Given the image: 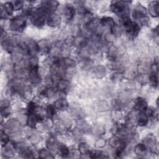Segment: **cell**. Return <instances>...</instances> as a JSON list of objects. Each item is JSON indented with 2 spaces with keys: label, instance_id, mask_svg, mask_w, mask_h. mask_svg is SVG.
<instances>
[{
  "label": "cell",
  "instance_id": "obj_1",
  "mask_svg": "<svg viewBox=\"0 0 159 159\" xmlns=\"http://www.w3.org/2000/svg\"><path fill=\"white\" fill-rule=\"evenodd\" d=\"M132 16L135 22L139 25V24L145 25H147L149 21V18L147 16V12L145 7L142 6H138L132 12Z\"/></svg>",
  "mask_w": 159,
  "mask_h": 159
},
{
  "label": "cell",
  "instance_id": "obj_2",
  "mask_svg": "<svg viewBox=\"0 0 159 159\" xmlns=\"http://www.w3.org/2000/svg\"><path fill=\"white\" fill-rule=\"evenodd\" d=\"M26 25V20L25 16L19 15L13 17L9 23L10 28L15 31H22Z\"/></svg>",
  "mask_w": 159,
  "mask_h": 159
},
{
  "label": "cell",
  "instance_id": "obj_3",
  "mask_svg": "<svg viewBox=\"0 0 159 159\" xmlns=\"http://www.w3.org/2000/svg\"><path fill=\"white\" fill-rule=\"evenodd\" d=\"M127 3L126 1H112L110 9L112 12L116 14H119L122 16L125 15V11L127 9Z\"/></svg>",
  "mask_w": 159,
  "mask_h": 159
},
{
  "label": "cell",
  "instance_id": "obj_4",
  "mask_svg": "<svg viewBox=\"0 0 159 159\" xmlns=\"http://www.w3.org/2000/svg\"><path fill=\"white\" fill-rule=\"evenodd\" d=\"M41 74L39 71V66L34 67L29 70L28 78L32 84H38L41 80Z\"/></svg>",
  "mask_w": 159,
  "mask_h": 159
},
{
  "label": "cell",
  "instance_id": "obj_5",
  "mask_svg": "<svg viewBox=\"0 0 159 159\" xmlns=\"http://www.w3.org/2000/svg\"><path fill=\"white\" fill-rule=\"evenodd\" d=\"M41 7L45 11L48 15L49 14L53 13L57 9L59 3L57 1H43L41 2Z\"/></svg>",
  "mask_w": 159,
  "mask_h": 159
},
{
  "label": "cell",
  "instance_id": "obj_6",
  "mask_svg": "<svg viewBox=\"0 0 159 159\" xmlns=\"http://www.w3.org/2000/svg\"><path fill=\"white\" fill-rule=\"evenodd\" d=\"M25 42L27 48V54L31 57H35V55L39 52L37 43L32 40H29Z\"/></svg>",
  "mask_w": 159,
  "mask_h": 159
},
{
  "label": "cell",
  "instance_id": "obj_7",
  "mask_svg": "<svg viewBox=\"0 0 159 159\" xmlns=\"http://www.w3.org/2000/svg\"><path fill=\"white\" fill-rule=\"evenodd\" d=\"M60 17L55 13L49 14L47 17V24L50 27L58 26L60 24Z\"/></svg>",
  "mask_w": 159,
  "mask_h": 159
},
{
  "label": "cell",
  "instance_id": "obj_8",
  "mask_svg": "<svg viewBox=\"0 0 159 159\" xmlns=\"http://www.w3.org/2000/svg\"><path fill=\"white\" fill-rule=\"evenodd\" d=\"M147 107V102L145 101V99L141 97H139L137 98L134 106V108L135 109V110L139 111L140 112H144Z\"/></svg>",
  "mask_w": 159,
  "mask_h": 159
},
{
  "label": "cell",
  "instance_id": "obj_9",
  "mask_svg": "<svg viewBox=\"0 0 159 159\" xmlns=\"http://www.w3.org/2000/svg\"><path fill=\"white\" fill-rule=\"evenodd\" d=\"M57 89L62 93H65L70 88V83L68 80L61 78L57 83Z\"/></svg>",
  "mask_w": 159,
  "mask_h": 159
},
{
  "label": "cell",
  "instance_id": "obj_10",
  "mask_svg": "<svg viewBox=\"0 0 159 159\" xmlns=\"http://www.w3.org/2000/svg\"><path fill=\"white\" fill-rule=\"evenodd\" d=\"M148 11L150 14L154 17H158L159 14V3L155 1H152L148 5Z\"/></svg>",
  "mask_w": 159,
  "mask_h": 159
},
{
  "label": "cell",
  "instance_id": "obj_11",
  "mask_svg": "<svg viewBox=\"0 0 159 159\" xmlns=\"http://www.w3.org/2000/svg\"><path fill=\"white\" fill-rule=\"evenodd\" d=\"M53 106L56 109L60 111H65L68 107V103L65 98H59L54 102Z\"/></svg>",
  "mask_w": 159,
  "mask_h": 159
},
{
  "label": "cell",
  "instance_id": "obj_12",
  "mask_svg": "<svg viewBox=\"0 0 159 159\" xmlns=\"http://www.w3.org/2000/svg\"><path fill=\"white\" fill-rule=\"evenodd\" d=\"M60 64L62 66L63 69L65 68H71L75 66V61L70 58H65L63 59L60 60Z\"/></svg>",
  "mask_w": 159,
  "mask_h": 159
},
{
  "label": "cell",
  "instance_id": "obj_13",
  "mask_svg": "<svg viewBox=\"0 0 159 159\" xmlns=\"http://www.w3.org/2000/svg\"><path fill=\"white\" fill-rule=\"evenodd\" d=\"M149 118L144 112H140L137 117V121L138 125L143 127L146 125L148 122Z\"/></svg>",
  "mask_w": 159,
  "mask_h": 159
},
{
  "label": "cell",
  "instance_id": "obj_14",
  "mask_svg": "<svg viewBox=\"0 0 159 159\" xmlns=\"http://www.w3.org/2000/svg\"><path fill=\"white\" fill-rule=\"evenodd\" d=\"M46 146L50 151H54L55 150H58L59 144L55 138L51 137L47 139L46 142Z\"/></svg>",
  "mask_w": 159,
  "mask_h": 159
},
{
  "label": "cell",
  "instance_id": "obj_15",
  "mask_svg": "<svg viewBox=\"0 0 159 159\" xmlns=\"http://www.w3.org/2000/svg\"><path fill=\"white\" fill-rule=\"evenodd\" d=\"M100 24L103 27H107L111 29L116 25L114 19L110 17H103L100 19Z\"/></svg>",
  "mask_w": 159,
  "mask_h": 159
},
{
  "label": "cell",
  "instance_id": "obj_16",
  "mask_svg": "<svg viewBox=\"0 0 159 159\" xmlns=\"http://www.w3.org/2000/svg\"><path fill=\"white\" fill-rule=\"evenodd\" d=\"M64 14L66 19L68 20H71L73 19L75 14V7L71 6V4L67 5L64 11Z\"/></svg>",
  "mask_w": 159,
  "mask_h": 159
},
{
  "label": "cell",
  "instance_id": "obj_17",
  "mask_svg": "<svg viewBox=\"0 0 159 159\" xmlns=\"http://www.w3.org/2000/svg\"><path fill=\"white\" fill-rule=\"evenodd\" d=\"M147 151V147L144 143H140L137 144L134 148V152L136 155L142 157L144 156Z\"/></svg>",
  "mask_w": 159,
  "mask_h": 159
},
{
  "label": "cell",
  "instance_id": "obj_18",
  "mask_svg": "<svg viewBox=\"0 0 159 159\" xmlns=\"http://www.w3.org/2000/svg\"><path fill=\"white\" fill-rule=\"evenodd\" d=\"M105 73H106L105 67L102 65H99L96 66L93 71V74L95 77L98 78H102L105 75Z\"/></svg>",
  "mask_w": 159,
  "mask_h": 159
},
{
  "label": "cell",
  "instance_id": "obj_19",
  "mask_svg": "<svg viewBox=\"0 0 159 159\" xmlns=\"http://www.w3.org/2000/svg\"><path fill=\"white\" fill-rule=\"evenodd\" d=\"M56 93V90L53 87H47L44 88L40 93V94L46 97V98H52L53 97Z\"/></svg>",
  "mask_w": 159,
  "mask_h": 159
},
{
  "label": "cell",
  "instance_id": "obj_20",
  "mask_svg": "<svg viewBox=\"0 0 159 159\" xmlns=\"http://www.w3.org/2000/svg\"><path fill=\"white\" fill-rule=\"evenodd\" d=\"M39 122L36 116L34 114H28L27 119V124L31 128H35L37 122Z\"/></svg>",
  "mask_w": 159,
  "mask_h": 159
},
{
  "label": "cell",
  "instance_id": "obj_21",
  "mask_svg": "<svg viewBox=\"0 0 159 159\" xmlns=\"http://www.w3.org/2000/svg\"><path fill=\"white\" fill-rule=\"evenodd\" d=\"M116 155L117 157H120L121 155H122V153H124L125 149L126 148V143L123 140V139H120V141L119 143V145L117 146V147H116Z\"/></svg>",
  "mask_w": 159,
  "mask_h": 159
},
{
  "label": "cell",
  "instance_id": "obj_22",
  "mask_svg": "<svg viewBox=\"0 0 159 159\" xmlns=\"http://www.w3.org/2000/svg\"><path fill=\"white\" fill-rule=\"evenodd\" d=\"M88 43L87 39L82 35H80L76 38H75L74 45L79 48H83L86 46Z\"/></svg>",
  "mask_w": 159,
  "mask_h": 159
},
{
  "label": "cell",
  "instance_id": "obj_23",
  "mask_svg": "<svg viewBox=\"0 0 159 159\" xmlns=\"http://www.w3.org/2000/svg\"><path fill=\"white\" fill-rule=\"evenodd\" d=\"M58 152L59 155L63 158L68 157L70 154L69 148L65 144H59V146L58 148Z\"/></svg>",
  "mask_w": 159,
  "mask_h": 159
},
{
  "label": "cell",
  "instance_id": "obj_24",
  "mask_svg": "<svg viewBox=\"0 0 159 159\" xmlns=\"http://www.w3.org/2000/svg\"><path fill=\"white\" fill-rule=\"evenodd\" d=\"M39 52L42 53H47L50 51V46L45 40H42L37 43Z\"/></svg>",
  "mask_w": 159,
  "mask_h": 159
},
{
  "label": "cell",
  "instance_id": "obj_25",
  "mask_svg": "<svg viewBox=\"0 0 159 159\" xmlns=\"http://www.w3.org/2000/svg\"><path fill=\"white\" fill-rule=\"evenodd\" d=\"M118 50L115 46H111L107 52L108 58L111 61H115L117 57Z\"/></svg>",
  "mask_w": 159,
  "mask_h": 159
},
{
  "label": "cell",
  "instance_id": "obj_26",
  "mask_svg": "<svg viewBox=\"0 0 159 159\" xmlns=\"http://www.w3.org/2000/svg\"><path fill=\"white\" fill-rule=\"evenodd\" d=\"M39 156L40 158L43 159H50L54 158L50 151L48 149L46 148L40 149L39 152Z\"/></svg>",
  "mask_w": 159,
  "mask_h": 159
},
{
  "label": "cell",
  "instance_id": "obj_27",
  "mask_svg": "<svg viewBox=\"0 0 159 159\" xmlns=\"http://www.w3.org/2000/svg\"><path fill=\"white\" fill-rule=\"evenodd\" d=\"M19 122L17 120L13 119L9 120L7 123V127L10 131L15 132L16 130L19 129Z\"/></svg>",
  "mask_w": 159,
  "mask_h": 159
},
{
  "label": "cell",
  "instance_id": "obj_28",
  "mask_svg": "<svg viewBox=\"0 0 159 159\" xmlns=\"http://www.w3.org/2000/svg\"><path fill=\"white\" fill-rule=\"evenodd\" d=\"M78 151L79 153L81 155H89V148L88 145L86 143L84 142H81L78 145Z\"/></svg>",
  "mask_w": 159,
  "mask_h": 159
},
{
  "label": "cell",
  "instance_id": "obj_29",
  "mask_svg": "<svg viewBox=\"0 0 159 159\" xmlns=\"http://www.w3.org/2000/svg\"><path fill=\"white\" fill-rule=\"evenodd\" d=\"M149 81L150 84L155 88L157 87L158 84V73L157 71H152L149 75Z\"/></svg>",
  "mask_w": 159,
  "mask_h": 159
},
{
  "label": "cell",
  "instance_id": "obj_30",
  "mask_svg": "<svg viewBox=\"0 0 159 159\" xmlns=\"http://www.w3.org/2000/svg\"><path fill=\"white\" fill-rule=\"evenodd\" d=\"M140 25L137 23H136L135 22H134L129 32H128V34L130 35H131L132 37H136L138 35V34L140 32Z\"/></svg>",
  "mask_w": 159,
  "mask_h": 159
},
{
  "label": "cell",
  "instance_id": "obj_31",
  "mask_svg": "<svg viewBox=\"0 0 159 159\" xmlns=\"http://www.w3.org/2000/svg\"><path fill=\"white\" fill-rule=\"evenodd\" d=\"M56 114V108L53 105L49 104L46 107V116L50 119L53 118Z\"/></svg>",
  "mask_w": 159,
  "mask_h": 159
},
{
  "label": "cell",
  "instance_id": "obj_32",
  "mask_svg": "<svg viewBox=\"0 0 159 159\" xmlns=\"http://www.w3.org/2000/svg\"><path fill=\"white\" fill-rule=\"evenodd\" d=\"M26 64H27L28 70L34 67H37L39 64V60L37 57H36V56L31 57L29 59H28Z\"/></svg>",
  "mask_w": 159,
  "mask_h": 159
},
{
  "label": "cell",
  "instance_id": "obj_33",
  "mask_svg": "<svg viewBox=\"0 0 159 159\" xmlns=\"http://www.w3.org/2000/svg\"><path fill=\"white\" fill-rule=\"evenodd\" d=\"M89 157L92 158H107V156H106L101 151H90L89 153Z\"/></svg>",
  "mask_w": 159,
  "mask_h": 159
},
{
  "label": "cell",
  "instance_id": "obj_34",
  "mask_svg": "<svg viewBox=\"0 0 159 159\" xmlns=\"http://www.w3.org/2000/svg\"><path fill=\"white\" fill-rule=\"evenodd\" d=\"M1 6L3 7V9L6 12V13L9 16L12 14L13 11L14 10L11 2H6L4 4H1Z\"/></svg>",
  "mask_w": 159,
  "mask_h": 159
},
{
  "label": "cell",
  "instance_id": "obj_35",
  "mask_svg": "<svg viewBox=\"0 0 159 159\" xmlns=\"http://www.w3.org/2000/svg\"><path fill=\"white\" fill-rule=\"evenodd\" d=\"M21 155L24 158H34V155H33V152L32 151L27 148V147H24L21 151H20Z\"/></svg>",
  "mask_w": 159,
  "mask_h": 159
},
{
  "label": "cell",
  "instance_id": "obj_36",
  "mask_svg": "<svg viewBox=\"0 0 159 159\" xmlns=\"http://www.w3.org/2000/svg\"><path fill=\"white\" fill-rule=\"evenodd\" d=\"M9 142V137L8 135L1 130V143L2 146H6Z\"/></svg>",
  "mask_w": 159,
  "mask_h": 159
},
{
  "label": "cell",
  "instance_id": "obj_37",
  "mask_svg": "<svg viewBox=\"0 0 159 159\" xmlns=\"http://www.w3.org/2000/svg\"><path fill=\"white\" fill-rule=\"evenodd\" d=\"M11 3L12 4L14 11H18V10L21 9L22 8L23 4H24V2L22 1H19V0L11 1Z\"/></svg>",
  "mask_w": 159,
  "mask_h": 159
},
{
  "label": "cell",
  "instance_id": "obj_38",
  "mask_svg": "<svg viewBox=\"0 0 159 159\" xmlns=\"http://www.w3.org/2000/svg\"><path fill=\"white\" fill-rule=\"evenodd\" d=\"M120 139H120L119 137L114 136L110 139L109 142V145L112 147H117V146L119 145V143L120 141Z\"/></svg>",
  "mask_w": 159,
  "mask_h": 159
},
{
  "label": "cell",
  "instance_id": "obj_39",
  "mask_svg": "<svg viewBox=\"0 0 159 159\" xmlns=\"http://www.w3.org/2000/svg\"><path fill=\"white\" fill-rule=\"evenodd\" d=\"M111 34H112L114 35H119L121 34L122 30L119 26H118L117 24H116L111 29Z\"/></svg>",
  "mask_w": 159,
  "mask_h": 159
},
{
  "label": "cell",
  "instance_id": "obj_40",
  "mask_svg": "<svg viewBox=\"0 0 159 159\" xmlns=\"http://www.w3.org/2000/svg\"><path fill=\"white\" fill-rule=\"evenodd\" d=\"M75 42V37L73 36H68L65 41V43L68 46H71L74 45Z\"/></svg>",
  "mask_w": 159,
  "mask_h": 159
},
{
  "label": "cell",
  "instance_id": "obj_41",
  "mask_svg": "<svg viewBox=\"0 0 159 159\" xmlns=\"http://www.w3.org/2000/svg\"><path fill=\"white\" fill-rule=\"evenodd\" d=\"M123 78L122 73H119V72H116L114 73L112 76V79L114 81H120Z\"/></svg>",
  "mask_w": 159,
  "mask_h": 159
},
{
  "label": "cell",
  "instance_id": "obj_42",
  "mask_svg": "<svg viewBox=\"0 0 159 159\" xmlns=\"http://www.w3.org/2000/svg\"><path fill=\"white\" fill-rule=\"evenodd\" d=\"M1 116L3 117H7L10 114V111H9V107H6V108H1Z\"/></svg>",
  "mask_w": 159,
  "mask_h": 159
},
{
  "label": "cell",
  "instance_id": "obj_43",
  "mask_svg": "<svg viewBox=\"0 0 159 159\" xmlns=\"http://www.w3.org/2000/svg\"><path fill=\"white\" fill-rule=\"evenodd\" d=\"M9 106V101L7 99L2 100L1 102V108H6Z\"/></svg>",
  "mask_w": 159,
  "mask_h": 159
}]
</instances>
